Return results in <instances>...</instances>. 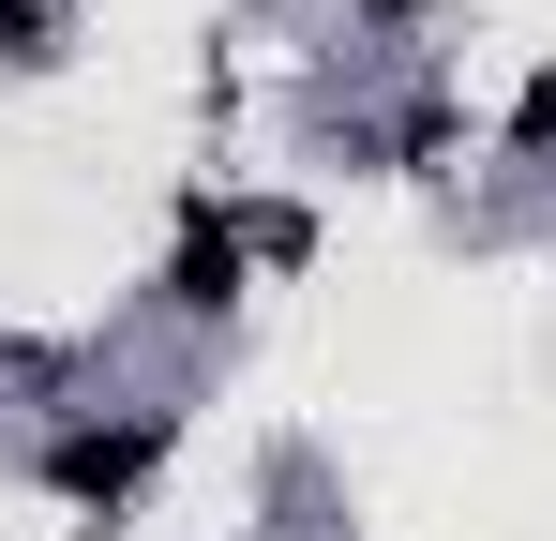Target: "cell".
Returning <instances> with one entry per match:
<instances>
[{"instance_id": "6da1fadb", "label": "cell", "mask_w": 556, "mask_h": 541, "mask_svg": "<svg viewBox=\"0 0 556 541\" xmlns=\"http://www.w3.org/2000/svg\"><path fill=\"white\" fill-rule=\"evenodd\" d=\"M166 437H181V406H136V422H61V437H46V496H61V512H121V496L166 466Z\"/></svg>"}, {"instance_id": "7a4b0ae2", "label": "cell", "mask_w": 556, "mask_h": 541, "mask_svg": "<svg viewBox=\"0 0 556 541\" xmlns=\"http://www.w3.org/2000/svg\"><path fill=\"white\" fill-rule=\"evenodd\" d=\"M241 286H256L241 211H226V196H181V241H166V316H181V331H226V316H241Z\"/></svg>"}, {"instance_id": "3957f363", "label": "cell", "mask_w": 556, "mask_h": 541, "mask_svg": "<svg viewBox=\"0 0 556 541\" xmlns=\"http://www.w3.org/2000/svg\"><path fill=\"white\" fill-rule=\"evenodd\" d=\"M0 61H61V15L46 0H0Z\"/></svg>"}, {"instance_id": "277c9868", "label": "cell", "mask_w": 556, "mask_h": 541, "mask_svg": "<svg viewBox=\"0 0 556 541\" xmlns=\"http://www.w3.org/2000/svg\"><path fill=\"white\" fill-rule=\"evenodd\" d=\"M511 151H556V76H527V90H511Z\"/></svg>"}, {"instance_id": "5b68a950", "label": "cell", "mask_w": 556, "mask_h": 541, "mask_svg": "<svg viewBox=\"0 0 556 541\" xmlns=\"http://www.w3.org/2000/svg\"><path fill=\"white\" fill-rule=\"evenodd\" d=\"M362 15H391V30H406V15H421V0H362Z\"/></svg>"}]
</instances>
